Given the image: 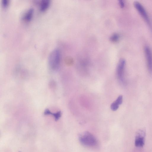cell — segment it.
<instances>
[{
    "label": "cell",
    "instance_id": "cell-1",
    "mask_svg": "<svg viewBox=\"0 0 152 152\" xmlns=\"http://www.w3.org/2000/svg\"><path fill=\"white\" fill-rule=\"evenodd\" d=\"M60 59V52L58 49H54L50 52L48 58V64L49 68L52 71H56L58 70Z\"/></svg>",
    "mask_w": 152,
    "mask_h": 152
},
{
    "label": "cell",
    "instance_id": "cell-2",
    "mask_svg": "<svg viewBox=\"0 0 152 152\" xmlns=\"http://www.w3.org/2000/svg\"><path fill=\"white\" fill-rule=\"evenodd\" d=\"M79 140L82 144L88 147H94L98 144V141L96 137L88 132H85L80 135Z\"/></svg>",
    "mask_w": 152,
    "mask_h": 152
},
{
    "label": "cell",
    "instance_id": "cell-3",
    "mask_svg": "<svg viewBox=\"0 0 152 152\" xmlns=\"http://www.w3.org/2000/svg\"><path fill=\"white\" fill-rule=\"evenodd\" d=\"M126 61L123 58L120 59L117 68V75L118 79L121 81L124 80V75Z\"/></svg>",
    "mask_w": 152,
    "mask_h": 152
},
{
    "label": "cell",
    "instance_id": "cell-4",
    "mask_svg": "<svg viewBox=\"0 0 152 152\" xmlns=\"http://www.w3.org/2000/svg\"><path fill=\"white\" fill-rule=\"evenodd\" d=\"M134 5L144 19L147 23L149 24L150 21L149 17L143 5L138 1H135L134 3Z\"/></svg>",
    "mask_w": 152,
    "mask_h": 152
},
{
    "label": "cell",
    "instance_id": "cell-5",
    "mask_svg": "<svg viewBox=\"0 0 152 152\" xmlns=\"http://www.w3.org/2000/svg\"><path fill=\"white\" fill-rule=\"evenodd\" d=\"M144 50L148 69L151 72H152V50L148 46H146L145 47Z\"/></svg>",
    "mask_w": 152,
    "mask_h": 152
},
{
    "label": "cell",
    "instance_id": "cell-6",
    "mask_svg": "<svg viewBox=\"0 0 152 152\" xmlns=\"http://www.w3.org/2000/svg\"><path fill=\"white\" fill-rule=\"evenodd\" d=\"M145 133L143 130H140L137 133L135 140V145L137 147H141L145 143Z\"/></svg>",
    "mask_w": 152,
    "mask_h": 152
},
{
    "label": "cell",
    "instance_id": "cell-7",
    "mask_svg": "<svg viewBox=\"0 0 152 152\" xmlns=\"http://www.w3.org/2000/svg\"><path fill=\"white\" fill-rule=\"evenodd\" d=\"M123 102V96L122 95L119 96L116 100L112 103L110 105L111 110L115 111L118 108L119 105L121 104Z\"/></svg>",
    "mask_w": 152,
    "mask_h": 152
},
{
    "label": "cell",
    "instance_id": "cell-8",
    "mask_svg": "<svg viewBox=\"0 0 152 152\" xmlns=\"http://www.w3.org/2000/svg\"><path fill=\"white\" fill-rule=\"evenodd\" d=\"M34 12V10L32 8H30L27 10L23 15V19L25 21H29L32 18Z\"/></svg>",
    "mask_w": 152,
    "mask_h": 152
},
{
    "label": "cell",
    "instance_id": "cell-9",
    "mask_svg": "<svg viewBox=\"0 0 152 152\" xmlns=\"http://www.w3.org/2000/svg\"><path fill=\"white\" fill-rule=\"evenodd\" d=\"M44 114L46 115H53L56 121H57L60 118L61 115V113L60 111L54 113H52L48 109H46L45 110Z\"/></svg>",
    "mask_w": 152,
    "mask_h": 152
},
{
    "label": "cell",
    "instance_id": "cell-10",
    "mask_svg": "<svg viewBox=\"0 0 152 152\" xmlns=\"http://www.w3.org/2000/svg\"><path fill=\"white\" fill-rule=\"evenodd\" d=\"M50 3L49 0H42L39 4V8L42 11L46 10L49 6Z\"/></svg>",
    "mask_w": 152,
    "mask_h": 152
},
{
    "label": "cell",
    "instance_id": "cell-11",
    "mask_svg": "<svg viewBox=\"0 0 152 152\" xmlns=\"http://www.w3.org/2000/svg\"><path fill=\"white\" fill-rule=\"evenodd\" d=\"M119 39V35L118 34L115 33L113 34L110 37V40L113 42L118 41Z\"/></svg>",
    "mask_w": 152,
    "mask_h": 152
},
{
    "label": "cell",
    "instance_id": "cell-12",
    "mask_svg": "<svg viewBox=\"0 0 152 152\" xmlns=\"http://www.w3.org/2000/svg\"><path fill=\"white\" fill-rule=\"evenodd\" d=\"M2 6L6 7H7L9 4V0H2Z\"/></svg>",
    "mask_w": 152,
    "mask_h": 152
},
{
    "label": "cell",
    "instance_id": "cell-13",
    "mask_svg": "<svg viewBox=\"0 0 152 152\" xmlns=\"http://www.w3.org/2000/svg\"><path fill=\"white\" fill-rule=\"evenodd\" d=\"M119 4L121 7H123L124 6V3L123 1L120 0L119 1Z\"/></svg>",
    "mask_w": 152,
    "mask_h": 152
},
{
    "label": "cell",
    "instance_id": "cell-14",
    "mask_svg": "<svg viewBox=\"0 0 152 152\" xmlns=\"http://www.w3.org/2000/svg\"><path fill=\"white\" fill-rule=\"evenodd\" d=\"M20 152V151H19V152Z\"/></svg>",
    "mask_w": 152,
    "mask_h": 152
}]
</instances>
